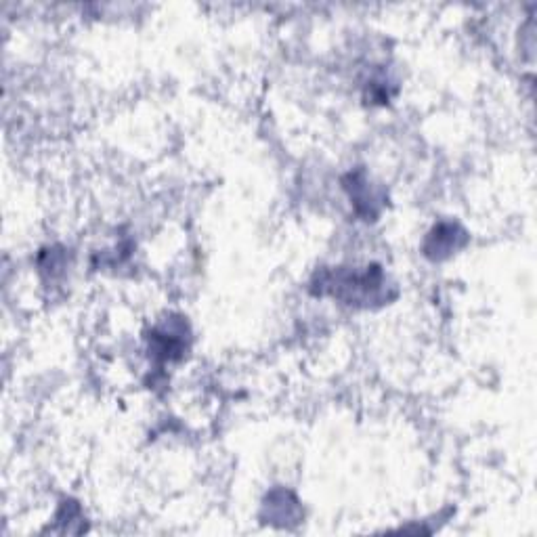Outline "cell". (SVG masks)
<instances>
[{
    "mask_svg": "<svg viewBox=\"0 0 537 537\" xmlns=\"http://www.w3.org/2000/svg\"><path fill=\"white\" fill-rule=\"evenodd\" d=\"M389 279L378 265L365 267L363 271L338 267L321 269L311 282V292L315 296H330L342 305L370 309L389 303L397 292H389Z\"/></svg>",
    "mask_w": 537,
    "mask_h": 537,
    "instance_id": "obj_1",
    "label": "cell"
},
{
    "mask_svg": "<svg viewBox=\"0 0 537 537\" xmlns=\"http://www.w3.org/2000/svg\"><path fill=\"white\" fill-rule=\"evenodd\" d=\"M466 242L468 233L458 223H439L428 231L422 250L431 261H443L464 248Z\"/></svg>",
    "mask_w": 537,
    "mask_h": 537,
    "instance_id": "obj_3",
    "label": "cell"
},
{
    "mask_svg": "<svg viewBox=\"0 0 537 537\" xmlns=\"http://www.w3.org/2000/svg\"><path fill=\"white\" fill-rule=\"evenodd\" d=\"M263 519L275 527H292L303 519V508H300V502L292 491L277 487L265 498Z\"/></svg>",
    "mask_w": 537,
    "mask_h": 537,
    "instance_id": "obj_4",
    "label": "cell"
},
{
    "mask_svg": "<svg viewBox=\"0 0 537 537\" xmlns=\"http://www.w3.org/2000/svg\"><path fill=\"white\" fill-rule=\"evenodd\" d=\"M189 332L187 324L177 317L168 319L162 326L154 328L147 336L149 342V357L158 361L160 365L181 361L189 351Z\"/></svg>",
    "mask_w": 537,
    "mask_h": 537,
    "instance_id": "obj_2",
    "label": "cell"
},
{
    "mask_svg": "<svg viewBox=\"0 0 537 537\" xmlns=\"http://www.w3.org/2000/svg\"><path fill=\"white\" fill-rule=\"evenodd\" d=\"M345 187L349 191L351 202L359 217H363L365 221L378 217L376 193L370 189V183L368 179H365L363 170H357V173H351L349 177H345Z\"/></svg>",
    "mask_w": 537,
    "mask_h": 537,
    "instance_id": "obj_5",
    "label": "cell"
}]
</instances>
